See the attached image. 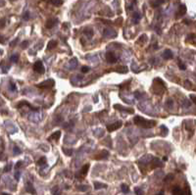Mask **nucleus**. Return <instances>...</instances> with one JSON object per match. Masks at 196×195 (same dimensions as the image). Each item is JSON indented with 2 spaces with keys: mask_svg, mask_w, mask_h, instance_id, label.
I'll use <instances>...</instances> for the list:
<instances>
[{
  "mask_svg": "<svg viewBox=\"0 0 196 195\" xmlns=\"http://www.w3.org/2000/svg\"><path fill=\"white\" fill-rule=\"evenodd\" d=\"M133 121H134V123L140 126L141 127H145V129L153 127L154 126H156V122H155V121H147V120H145L144 118L139 117V116L135 117Z\"/></svg>",
  "mask_w": 196,
  "mask_h": 195,
  "instance_id": "1",
  "label": "nucleus"
},
{
  "mask_svg": "<svg viewBox=\"0 0 196 195\" xmlns=\"http://www.w3.org/2000/svg\"><path fill=\"white\" fill-rule=\"evenodd\" d=\"M54 84H55V82L53 79H48V80H45V82L37 84V87H39V88H50V87H53Z\"/></svg>",
  "mask_w": 196,
  "mask_h": 195,
  "instance_id": "2",
  "label": "nucleus"
},
{
  "mask_svg": "<svg viewBox=\"0 0 196 195\" xmlns=\"http://www.w3.org/2000/svg\"><path fill=\"white\" fill-rule=\"evenodd\" d=\"M34 70H35L36 73H38V74H43L45 71V69H44L43 64H42V62L41 61L35 62V65H34Z\"/></svg>",
  "mask_w": 196,
  "mask_h": 195,
  "instance_id": "3",
  "label": "nucleus"
},
{
  "mask_svg": "<svg viewBox=\"0 0 196 195\" xmlns=\"http://www.w3.org/2000/svg\"><path fill=\"white\" fill-rule=\"evenodd\" d=\"M122 125H123V123H122L121 121H119V122H116V123H112V125L107 126V130H108L109 132H112V131H114V130H119V129L122 127Z\"/></svg>",
  "mask_w": 196,
  "mask_h": 195,
  "instance_id": "4",
  "label": "nucleus"
},
{
  "mask_svg": "<svg viewBox=\"0 0 196 195\" xmlns=\"http://www.w3.org/2000/svg\"><path fill=\"white\" fill-rule=\"evenodd\" d=\"M106 60L109 62V63H116L118 59L112 52H108L106 54Z\"/></svg>",
  "mask_w": 196,
  "mask_h": 195,
  "instance_id": "5",
  "label": "nucleus"
},
{
  "mask_svg": "<svg viewBox=\"0 0 196 195\" xmlns=\"http://www.w3.org/2000/svg\"><path fill=\"white\" fill-rule=\"evenodd\" d=\"M56 23H57V20H56V19H53V18L48 19L47 22H46V24H45V27H47V28H51V27H53L55 26Z\"/></svg>",
  "mask_w": 196,
  "mask_h": 195,
  "instance_id": "6",
  "label": "nucleus"
},
{
  "mask_svg": "<svg viewBox=\"0 0 196 195\" xmlns=\"http://www.w3.org/2000/svg\"><path fill=\"white\" fill-rule=\"evenodd\" d=\"M173 52L170 50V49H166L165 52H164V54H163V57L165 59H167V60H170V59L173 58Z\"/></svg>",
  "mask_w": 196,
  "mask_h": 195,
  "instance_id": "7",
  "label": "nucleus"
},
{
  "mask_svg": "<svg viewBox=\"0 0 196 195\" xmlns=\"http://www.w3.org/2000/svg\"><path fill=\"white\" fill-rule=\"evenodd\" d=\"M60 136H61V132L58 130V131H55L54 134H52L51 136L49 137V139H50V140H52V139H53V140H58L59 138H60Z\"/></svg>",
  "mask_w": 196,
  "mask_h": 195,
  "instance_id": "8",
  "label": "nucleus"
},
{
  "mask_svg": "<svg viewBox=\"0 0 196 195\" xmlns=\"http://www.w3.org/2000/svg\"><path fill=\"white\" fill-rule=\"evenodd\" d=\"M57 46V41L56 40H50L47 44V50H51L53 48H55Z\"/></svg>",
  "mask_w": 196,
  "mask_h": 195,
  "instance_id": "9",
  "label": "nucleus"
},
{
  "mask_svg": "<svg viewBox=\"0 0 196 195\" xmlns=\"http://www.w3.org/2000/svg\"><path fill=\"white\" fill-rule=\"evenodd\" d=\"M27 191L31 193V194H35V190L31 182H28V183H27Z\"/></svg>",
  "mask_w": 196,
  "mask_h": 195,
  "instance_id": "10",
  "label": "nucleus"
},
{
  "mask_svg": "<svg viewBox=\"0 0 196 195\" xmlns=\"http://www.w3.org/2000/svg\"><path fill=\"white\" fill-rule=\"evenodd\" d=\"M185 13H186V7L184 6V5H181V6L179 7V13H178V17H179V16H183Z\"/></svg>",
  "mask_w": 196,
  "mask_h": 195,
  "instance_id": "11",
  "label": "nucleus"
},
{
  "mask_svg": "<svg viewBox=\"0 0 196 195\" xmlns=\"http://www.w3.org/2000/svg\"><path fill=\"white\" fill-rule=\"evenodd\" d=\"M127 71H128V69L126 66H121L117 69V72L121 73V74H126V73H127Z\"/></svg>",
  "mask_w": 196,
  "mask_h": 195,
  "instance_id": "12",
  "label": "nucleus"
},
{
  "mask_svg": "<svg viewBox=\"0 0 196 195\" xmlns=\"http://www.w3.org/2000/svg\"><path fill=\"white\" fill-rule=\"evenodd\" d=\"M104 35L105 36H108V35H111V36H116V32L112 30H105L104 31Z\"/></svg>",
  "mask_w": 196,
  "mask_h": 195,
  "instance_id": "13",
  "label": "nucleus"
},
{
  "mask_svg": "<svg viewBox=\"0 0 196 195\" xmlns=\"http://www.w3.org/2000/svg\"><path fill=\"white\" fill-rule=\"evenodd\" d=\"M103 187H107V185L103 184V183H101V182H94V188L95 189H100V188H103Z\"/></svg>",
  "mask_w": 196,
  "mask_h": 195,
  "instance_id": "14",
  "label": "nucleus"
},
{
  "mask_svg": "<svg viewBox=\"0 0 196 195\" xmlns=\"http://www.w3.org/2000/svg\"><path fill=\"white\" fill-rule=\"evenodd\" d=\"M88 170H89V165L86 164L84 165L83 167V169H82V175H85L86 174H87V172H88Z\"/></svg>",
  "mask_w": 196,
  "mask_h": 195,
  "instance_id": "15",
  "label": "nucleus"
},
{
  "mask_svg": "<svg viewBox=\"0 0 196 195\" xmlns=\"http://www.w3.org/2000/svg\"><path fill=\"white\" fill-rule=\"evenodd\" d=\"M49 2L53 5H56V6H60L63 4V0H49Z\"/></svg>",
  "mask_w": 196,
  "mask_h": 195,
  "instance_id": "16",
  "label": "nucleus"
},
{
  "mask_svg": "<svg viewBox=\"0 0 196 195\" xmlns=\"http://www.w3.org/2000/svg\"><path fill=\"white\" fill-rule=\"evenodd\" d=\"M84 34L87 35V37H92L93 36V31L92 30H85L84 31Z\"/></svg>",
  "mask_w": 196,
  "mask_h": 195,
  "instance_id": "17",
  "label": "nucleus"
},
{
  "mask_svg": "<svg viewBox=\"0 0 196 195\" xmlns=\"http://www.w3.org/2000/svg\"><path fill=\"white\" fill-rule=\"evenodd\" d=\"M121 188H122V191L124 192V193H127V192L130 191V188H128V186L127 184H122Z\"/></svg>",
  "mask_w": 196,
  "mask_h": 195,
  "instance_id": "18",
  "label": "nucleus"
},
{
  "mask_svg": "<svg viewBox=\"0 0 196 195\" xmlns=\"http://www.w3.org/2000/svg\"><path fill=\"white\" fill-rule=\"evenodd\" d=\"M10 60L12 62H14V63H17L18 60H19V55H18V54L12 55V56H11V58H10Z\"/></svg>",
  "mask_w": 196,
  "mask_h": 195,
  "instance_id": "19",
  "label": "nucleus"
},
{
  "mask_svg": "<svg viewBox=\"0 0 196 195\" xmlns=\"http://www.w3.org/2000/svg\"><path fill=\"white\" fill-rule=\"evenodd\" d=\"M45 163H46V159H45V157L40 158V160H38V161H37V165H38V166H42V165H45Z\"/></svg>",
  "mask_w": 196,
  "mask_h": 195,
  "instance_id": "20",
  "label": "nucleus"
},
{
  "mask_svg": "<svg viewBox=\"0 0 196 195\" xmlns=\"http://www.w3.org/2000/svg\"><path fill=\"white\" fill-rule=\"evenodd\" d=\"M63 152H64V154H66L67 156H71L73 153V151L71 150V149H65V148H63Z\"/></svg>",
  "mask_w": 196,
  "mask_h": 195,
  "instance_id": "21",
  "label": "nucleus"
},
{
  "mask_svg": "<svg viewBox=\"0 0 196 195\" xmlns=\"http://www.w3.org/2000/svg\"><path fill=\"white\" fill-rule=\"evenodd\" d=\"M78 188H79V190H80V191H86V190L88 189V186H87V185H79Z\"/></svg>",
  "mask_w": 196,
  "mask_h": 195,
  "instance_id": "22",
  "label": "nucleus"
},
{
  "mask_svg": "<svg viewBox=\"0 0 196 195\" xmlns=\"http://www.w3.org/2000/svg\"><path fill=\"white\" fill-rule=\"evenodd\" d=\"M161 130H162V135H166L167 134V132H168V129L165 127V126H162L161 127Z\"/></svg>",
  "mask_w": 196,
  "mask_h": 195,
  "instance_id": "23",
  "label": "nucleus"
},
{
  "mask_svg": "<svg viewBox=\"0 0 196 195\" xmlns=\"http://www.w3.org/2000/svg\"><path fill=\"white\" fill-rule=\"evenodd\" d=\"M163 2H164V0H156V2H155V3H153V5H154L155 7L159 6V5H160V4H162Z\"/></svg>",
  "mask_w": 196,
  "mask_h": 195,
  "instance_id": "24",
  "label": "nucleus"
},
{
  "mask_svg": "<svg viewBox=\"0 0 196 195\" xmlns=\"http://www.w3.org/2000/svg\"><path fill=\"white\" fill-rule=\"evenodd\" d=\"M179 69L180 70H185L186 69V66L183 64V63H181V62H179Z\"/></svg>",
  "mask_w": 196,
  "mask_h": 195,
  "instance_id": "25",
  "label": "nucleus"
},
{
  "mask_svg": "<svg viewBox=\"0 0 196 195\" xmlns=\"http://www.w3.org/2000/svg\"><path fill=\"white\" fill-rule=\"evenodd\" d=\"M179 192H180V188H179V187H175L174 190H173V193H174V194H178Z\"/></svg>",
  "mask_w": 196,
  "mask_h": 195,
  "instance_id": "26",
  "label": "nucleus"
},
{
  "mask_svg": "<svg viewBox=\"0 0 196 195\" xmlns=\"http://www.w3.org/2000/svg\"><path fill=\"white\" fill-rule=\"evenodd\" d=\"M88 71H89V68H88V67H83V68H82V72H83V74L87 73Z\"/></svg>",
  "mask_w": 196,
  "mask_h": 195,
  "instance_id": "27",
  "label": "nucleus"
},
{
  "mask_svg": "<svg viewBox=\"0 0 196 195\" xmlns=\"http://www.w3.org/2000/svg\"><path fill=\"white\" fill-rule=\"evenodd\" d=\"M135 193L137 195H144L143 194V192H142V190H140L139 188H135Z\"/></svg>",
  "mask_w": 196,
  "mask_h": 195,
  "instance_id": "28",
  "label": "nucleus"
},
{
  "mask_svg": "<svg viewBox=\"0 0 196 195\" xmlns=\"http://www.w3.org/2000/svg\"><path fill=\"white\" fill-rule=\"evenodd\" d=\"M4 26H5V19H2L0 20V28L4 27Z\"/></svg>",
  "mask_w": 196,
  "mask_h": 195,
  "instance_id": "29",
  "label": "nucleus"
},
{
  "mask_svg": "<svg viewBox=\"0 0 196 195\" xmlns=\"http://www.w3.org/2000/svg\"><path fill=\"white\" fill-rule=\"evenodd\" d=\"M28 41H24L21 44V46H22V48H26V47H28Z\"/></svg>",
  "mask_w": 196,
  "mask_h": 195,
  "instance_id": "30",
  "label": "nucleus"
},
{
  "mask_svg": "<svg viewBox=\"0 0 196 195\" xmlns=\"http://www.w3.org/2000/svg\"><path fill=\"white\" fill-rule=\"evenodd\" d=\"M14 153H15V154H20V153H21V151H20V149H19V148L15 146V147H14Z\"/></svg>",
  "mask_w": 196,
  "mask_h": 195,
  "instance_id": "31",
  "label": "nucleus"
},
{
  "mask_svg": "<svg viewBox=\"0 0 196 195\" xmlns=\"http://www.w3.org/2000/svg\"><path fill=\"white\" fill-rule=\"evenodd\" d=\"M24 19L25 20H28V19H30V14H28V12H27V13L24 15Z\"/></svg>",
  "mask_w": 196,
  "mask_h": 195,
  "instance_id": "32",
  "label": "nucleus"
},
{
  "mask_svg": "<svg viewBox=\"0 0 196 195\" xmlns=\"http://www.w3.org/2000/svg\"><path fill=\"white\" fill-rule=\"evenodd\" d=\"M183 106H184V107L190 106V102H189L188 100H185V101H184V104H183Z\"/></svg>",
  "mask_w": 196,
  "mask_h": 195,
  "instance_id": "33",
  "label": "nucleus"
},
{
  "mask_svg": "<svg viewBox=\"0 0 196 195\" xmlns=\"http://www.w3.org/2000/svg\"><path fill=\"white\" fill-rule=\"evenodd\" d=\"M22 164H23V162H21V161H20V162H18L17 164H16V166H15V167H16V169H19V168H20V167H21V165H22Z\"/></svg>",
  "mask_w": 196,
  "mask_h": 195,
  "instance_id": "34",
  "label": "nucleus"
},
{
  "mask_svg": "<svg viewBox=\"0 0 196 195\" xmlns=\"http://www.w3.org/2000/svg\"><path fill=\"white\" fill-rule=\"evenodd\" d=\"M190 98H191V100L193 101V103H196L195 95H194V94H191V95H190Z\"/></svg>",
  "mask_w": 196,
  "mask_h": 195,
  "instance_id": "35",
  "label": "nucleus"
},
{
  "mask_svg": "<svg viewBox=\"0 0 196 195\" xmlns=\"http://www.w3.org/2000/svg\"><path fill=\"white\" fill-rule=\"evenodd\" d=\"M173 178H174V175H169L168 177H167V178H165V180H169V179H173Z\"/></svg>",
  "mask_w": 196,
  "mask_h": 195,
  "instance_id": "36",
  "label": "nucleus"
},
{
  "mask_svg": "<svg viewBox=\"0 0 196 195\" xmlns=\"http://www.w3.org/2000/svg\"><path fill=\"white\" fill-rule=\"evenodd\" d=\"M133 17L135 18V19H136V21H135V22H137V21L139 20V19H140V16H139V14H137V13L135 14V15H134Z\"/></svg>",
  "mask_w": 196,
  "mask_h": 195,
  "instance_id": "37",
  "label": "nucleus"
},
{
  "mask_svg": "<svg viewBox=\"0 0 196 195\" xmlns=\"http://www.w3.org/2000/svg\"><path fill=\"white\" fill-rule=\"evenodd\" d=\"M11 90H13V91L16 90V85H15L14 83H11Z\"/></svg>",
  "mask_w": 196,
  "mask_h": 195,
  "instance_id": "38",
  "label": "nucleus"
},
{
  "mask_svg": "<svg viewBox=\"0 0 196 195\" xmlns=\"http://www.w3.org/2000/svg\"><path fill=\"white\" fill-rule=\"evenodd\" d=\"M10 170H11V166H10V165H8L7 167L4 169V171H5V172H9Z\"/></svg>",
  "mask_w": 196,
  "mask_h": 195,
  "instance_id": "39",
  "label": "nucleus"
},
{
  "mask_svg": "<svg viewBox=\"0 0 196 195\" xmlns=\"http://www.w3.org/2000/svg\"><path fill=\"white\" fill-rule=\"evenodd\" d=\"M0 43H4V37L2 35H0Z\"/></svg>",
  "mask_w": 196,
  "mask_h": 195,
  "instance_id": "40",
  "label": "nucleus"
},
{
  "mask_svg": "<svg viewBox=\"0 0 196 195\" xmlns=\"http://www.w3.org/2000/svg\"><path fill=\"white\" fill-rule=\"evenodd\" d=\"M17 41H18V39H15V40L14 41H13V42H12V43H11V46H13V45H15V43H16V42H17Z\"/></svg>",
  "mask_w": 196,
  "mask_h": 195,
  "instance_id": "41",
  "label": "nucleus"
},
{
  "mask_svg": "<svg viewBox=\"0 0 196 195\" xmlns=\"http://www.w3.org/2000/svg\"><path fill=\"white\" fill-rule=\"evenodd\" d=\"M19 175H19V173H16V175H15V178H17V179H19Z\"/></svg>",
  "mask_w": 196,
  "mask_h": 195,
  "instance_id": "42",
  "label": "nucleus"
},
{
  "mask_svg": "<svg viewBox=\"0 0 196 195\" xmlns=\"http://www.w3.org/2000/svg\"><path fill=\"white\" fill-rule=\"evenodd\" d=\"M184 23H185V24H190V21H188V20H184Z\"/></svg>",
  "mask_w": 196,
  "mask_h": 195,
  "instance_id": "43",
  "label": "nucleus"
},
{
  "mask_svg": "<svg viewBox=\"0 0 196 195\" xmlns=\"http://www.w3.org/2000/svg\"><path fill=\"white\" fill-rule=\"evenodd\" d=\"M168 160V158L167 157H163V161H167Z\"/></svg>",
  "mask_w": 196,
  "mask_h": 195,
  "instance_id": "44",
  "label": "nucleus"
},
{
  "mask_svg": "<svg viewBox=\"0 0 196 195\" xmlns=\"http://www.w3.org/2000/svg\"><path fill=\"white\" fill-rule=\"evenodd\" d=\"M1 195H10V194H8V193H2Z\"/></svg>",
  "mask_w": 196,
  "mask_h": 195,
  "instance_id": "45",
  "label": "nucleus"
},
{
  "mask_svg": "<svg viewBox=\"0 0 196 195\" xmlns=\"http://www.w3.org/2000/svg\"><path fill=\"white\" fill-rule=\"evenodd\" d=\"M159 195H163V192H160V194Z\"/></svg>",
  "mask_w": 196,
  "mask_h": 195,
  "instance_id": "46",
  "label": "nucleus"
}]
</instances>
